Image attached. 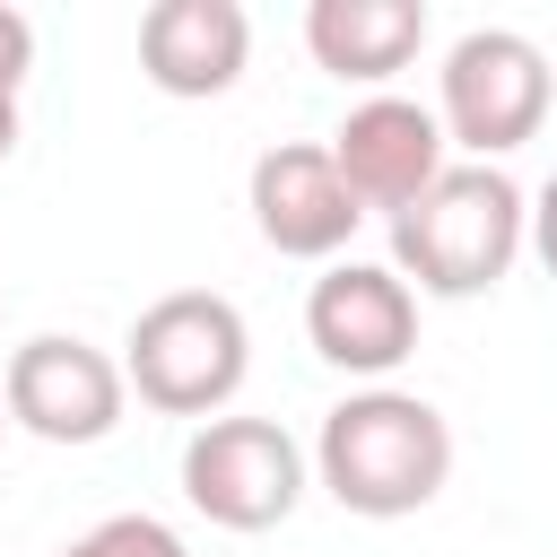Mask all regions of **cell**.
<instances>
[{"label":"cell","mask_w":557,"mask_h":557,"mask_svg":"<svg viewBox=\"0 0 557 557\" xmlns=\"http://www.w3.org/2000/svg\"><path fill=\"white\" fill-rule=\"evenodd\" d=\"M26 61H35V26H26L17 9H0V87H9V96H17Z\"/></svg>","instance_id":"13"},{"label":"cell","mask_w":557,"mask_h":557,"mask_svg":"<svg viewBox=\"0 0 557 557\" xmlns=\"http://www.w3.org/2000/svg\"><path fill=\"white\" fill-rule=\"evenodd\" d=\"M9 148H17V96L0 87V157H9Z\"/></svg>","instance_id":"15"},{"label":"cell","mask_w":557,"mask_h":557,"mask_svg":"<svg viewBox=\"0 0 557 557\" xmlns=\"http://www.w3.org/2000/svg\"><path fill=\"white\" fill-rule=\"evenodd\" d=\"M453 479V426L435 400L418 392H357L322 418V487L366 513V522H392V513H418L435 505Z\"/></svg>","instance_id":"1"},{"label":"cell","mask_w":557,"mask_h":557,"mask_svg":"<svg viewBox=\"0 0 557 557\" xmlns=\"http://www.w3.org/2000/svg\"><path fill=\"white\" fill-rule=\"evenodd\" d=\"M331 165L357 191V209H392L400 218L444 174V122L426 104H409V96H374L331 131Z\"/></svg>","instance_id":"8"},{"label":"cell","mask_w":557,"mask_h":557,"mask_svg":"<svg viewBox=\"0 0 557 557\" xmlns=\"http://www.w3.org/2000/svg\"><path fill=\"white\" fill-rule=\"evenodd\" d=\"M252 61V17L235 0H157L139 17V70L165 96H226Z\"/></svg>","instance_id":"10"},{"label":"cell","mask_w":557,"mask_h":557,"mask_svg":"<svg viewBox=\"0 0 557 557\" xmlns=\"http://www.w3.org/2000/svg\"><path fill=\"white\" fill-rule=\"evenodd\" d=\"M183 496L218 531H270L305 496V461L278 418H209L183 444Z\"/></svg>","instance_id":"4"},{"label":"cell","mask_w":557,"mask_h":557,"mask_svg":"<svg viewBox=\"0 0 557 557\" xmlns=\"http://www.w3.org/2000/svg\"><path fill=\"white\" fill-rule=\"evenodd\" d=\"M531 244H540V261H548V278H557V174H548V191H540V209H531Z\"/></svg>","instance_id":"14"},{"label":"cell","mask_w":557,"mask_h":557,"mask_svg":"<svg viewBox=\"0 0 557 557\" xmlns=\"http://www.w3.org/2000/svg\"><path fill=\"white\" fill-rule=\"evenodd\" d=\"M9 418L26 426V435H44V444H96V435H113V418H122V366L104 357V348H87V339H61V331H44V339H26L17 357H9Z\"/></svg>","instance_id":"6"},{"label":"cell","mask_w":557,"mask_h":557,"mask_svg":"<svg viewBox=\"0 0 557 557\" xmlns=\"http://www.w3.org/2000/svg\"><path fill=\"white\" fill-rule=\"evenodd\" d=\"M357 218L366 209L339 183L331 148H313V139L261 148V165H252V226H261V244H278L296 261H322V252H339L357 235Z\"/></svg>","instance_id":"9"},{"label":"cell","mask_w":557,"mask_h":557,"mask_svg":"<svg viewBox=\"0 0 557 557\" xmlns=\"http://www.w3.org/2000/svg\"><path fill=\"white\" fill-rule=\"evenodd\" d=\"M122 348H131V357H122V383H139L148 409H165V418H209V409L235 400L252 339H244V313H235L218 287H174V296H157V305L131 322Z\"/></svg>","instance_id":"3"},{"label":"cell","mask_w":557,"mask_h":557,"mask_svg":"<svg viewBox=\"0 0 557 557\" xmlns=\"http://www.w3.org/2000/svg\"><path fill=\"white\" fill-rule=\"evenodd\" d=\"M61 557H191L165 522H148V513H113V522H96V531H78Z\"/></svg>","instance_id":"12"},{"label":"cell","mask_w":557,"mask_h":557,"mask_svg":"<svg viewBox=\"0 0 557 557\" xmlns=\"http://www.w3.org/2000/svg\"><path fill=\"white\" fill-rule=\"evenodd\" d=\"M540 113H548V61H540L531 35L479 26L444 52V131L461 148H479V165L522 148L540 131Z\"/></svg>","instance_id":"5"},{"label":"cell","mask_w":557,"mask_h":557,"mask_svg":"<svg viewBox=\"0 0 557 557\" xmlns=\"http://www.w3.org/2000/svg\"><path fill=\"white\" fill-rule=\"evenodd\" d=\"M305 44L331 78H392L426 44V9L418 0H313Z\"/></svg>","instance_id":"11"},{"label":"cell","mask_w":557,"mask_h":557,"mask_svg":"<svg viewBox=\"0 0 557 557\" xmlns=\"http://www.w3.org/2000/svg\"><path fill=\"white\" fill-rule=\"evenodd\" d=\"M392 252L426 296H479L522 252V191L496 165H444L392 218Z\"/></svg>","instance_id":"2"},{"label":"cell","mask_w":557,"mask_h":557,"mask_svg":"<svg viewBox=\"0 0 557 557\" xmlns=\"http://www.w3.org/2000/svg\"><path fill=\"white\" fill-rule=\"evenodd\" d=\"M305 331H313V357H331L339 374H392L418 348V296H409L400 270L339 261V270L313 278Z\"/></svg>","instance_id":"7"}]
</instances>
